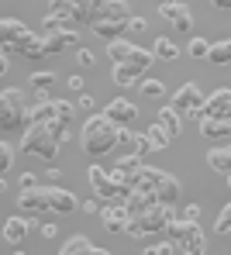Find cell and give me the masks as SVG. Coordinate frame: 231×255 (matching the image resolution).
Here are the masks:
<instances>
[{
  "instance_id": "6da1fadb",
  "label": "cell",
  "mask_w": 231,
  "mask_h": 255,
  "mask_svg": "<svg viewBox=\"0 0 231 255\" xmlns=\"http://www.w3.org/2000/svg\"><path fill=\"white\" fill-rule=\"evenodd\" d=\"M117 134H121V128H114L104 114H93L90 121L83 125V134H80L83 152L87 155H107V152H114L117 148Z\"/></svg>"
},
{
  "instance_id": "7a4b0ae2",
  "label": "cell",
  "mask_w": 231,
  "mask_h": 255,
  "mask_svg": "<svg viewBox=\"0 0 231 255\" xmlns=\"http://www.w3.org/2000/svg\"><path fill=\"white\" fill-rule=\"evenodd\" d=\"M176 221V211L169 207V204H155L148 214H141V217H135L131 224H128V235L131 238H138V242H145V238H152V235H166V228Z\"/></svg>"
},
{
  "instance_id": "3957f363",
  "label": "cell",
  "mask_w": 231,
  "mask_h": 255,
  "mask_svg": "<svg viewBox=\"0 0 231 255\" xmlns=\"http://www.w3.org/2000/svg\"><path fill=\"white\" fill-rule=\"evenodd\" d=\"M138 190H141V193H148V197H155L159 204H169V207L180 200V179L169 176L166 169H141Z\"/></svg>"
},
{
  "instance_id": "277c9868",
  "label": "cell",
  "mask_w": 231,
  "mask_h": 255,
  "mask_svg": "<svg viewBox=\"0 0 231 255\" xmlns=\"http://www.w3.org/2000/svg\"><path fill=\"white\" fill-rule=\"evenodd\" d=\"M28 104H24V90L17 86H7L0 93V128L3 131H17V128L28 125Z\"/></svg>"
},
{
  "instance_id": "5b68a950",
  "label": "cell",
  "mask_w": 231,
  "mask_h": 255,
  "mask_svg": "<svg viewBox=\"0 0 231 255\" xmlns=\"http://www.w3.org/2000/svg\"><path fill=\"white\" fill-rule=\"evenodd\" d=\"M59 145H62V141L52 134V128H48V125H28V128H24L21 148H24L28 155H38V159L52 162V159L59 155Z\"/></svg>"
},
{
  "instance_id": "8992f818",
  "label": "cell",
  "mask_w": 231,
  "mask_h": 255,
  "mask_svg": "<svg viewBox=\"0 0 231 255\" xmlns=\"http://www.w3.org/2000/svg\"><path fill=\"white\" fill-rule=\"evenodd\" d=\"M166 235H169V242H176L180 245V255H204L207 252V235L193 224V221H173L169 228H166Z\"/></svg>"
},
{
  "instance_id": "52a82bcc",
  "label": "cell",
  "mask_w": 231,
  "mask_h": 255,
  "mask_svg": "<svg viewBox=\"0 0 231 255\" xmlns=\"http://www.w3.org/2000/svg\"><path fill=\"white\" fill-rule=\"evenodd\" d=\"M38 35L35 31H28L24 28V21H17V17H3L0 21V42H3V52L7 48H14V52H21L24 55V48L35 42Z\"/></svg>"
},
{
  "instance_id": "ba28073f",
  "label": "cell",
  "mask_w": 231,
  "mask_h": 255,
  "mask_svg": "<svg viewBox=\"0 0 231 255\" xmlns=\"http://www.w3.org/2000/svg\"><path fill=\"white\" fill-rule=\"evenodd\" d=\"M141 169H145V166H141L138 155H121V159H117V166L111 169L114 183L121 186V193H124V197H128L131 190H138V183H141Z\"/></svg>"
},
{
  "instance_id": "9c48e42d",
  "label": "cell",
  "mask_w": 231,
  "mask_h": 255,
  "mask_svg": "<svg viewBox=\"0 0 231 255\" xmlns=\"http://www.w3.org/2000/svg\"><path fill=\"white\" fill-rule=\"evenodd\" d=\"M87 179H90L93 193H97L100 200H107V204H124V200H128V197L121 193V186L114 183V176H111L107 169H100V166H90Z\"/></svg>"
},
{
  "instance_id": "30bf717a",
  "label": "cell",
  "mask_w": 231,
  "mask_h": 255,
  "mask_svg": "<svg viewBox=\"0 0 231 255\" xmlns=\"http://www.w3.org/2000/svg\"><path fill=\"white\" fill-rule=\"evenodd\" d=\"M204 100H207V97L200 93L197 83H183L176 93H173V111H176V114H200Z\"/></svg>"
},
{
  "instance_id": "8fae6325",
  "label": "cell",
  "mask_w": 231,
  "mask_h": 255,
  "mask_svg": "<svg viewBox=\"0 0 231 255\" xmlns=\"http://www.w3.org/2000/svg\"><path fill=\"white\" fill-rule=\"evenodd\" d=\"M200 121L204 118H221V121H231V90L228 86H221V90H214L207 100H204V107H200V114H197Z\"/></svg>"
},
{
  "instance_id": "7c38bea8",
  "label": "cell",
  "mask_w": 231,
  "mask_h": 255,
  "mask_svg": "<svg viewBox=\"0 0 231 255\" xmlns=\"http://www.w3.org/2000/svg\"><path fill=\"white\" fill-rule=\"evenodd\" d=\"M104 118L111 121L114 128H128L135 118H138V107L131 104V100H124V97H117V100H111L107 107H104Z\"/></svg>"
},
{
  "instance_id": "4fadbf2b",
  "label": "cell",
  "mask_w": 231,
  "mask_h": 255,
  "mask_svg": "<svg viewBox=\"0 0 231 255\" xmlns=\"http://www.w3.org/2000/svg\"><path fill=\"white\" fill-rule=\"evenodd\" d=\"M159 14L169 21V24H176L180 31H193V17H190V7L186 3H180V0H166L162 7H159Z\"/></svg>"
},
{
  "instance_id": "5bb4252c",
  "label": "cell",
  "mask_w": 231,
  "mask_h": 255,
  "mask_svg": "<svg viewBox=\"0 0 231 255\" xmlns=\"http://www.w3.org/2000/svg\"><path fill=\"white\" fill-rule=\"evenodd\" d=\"M100 221H104V228L111 231V235H121V231H128V224H131V214L124 204H107L104 214H100Z\"/></svg>"
},
{
  "instance_id": "9a60e30c",
  "label": "cell",
  "mask_w": 231,
  "mask_h": 255,
  "mask_svg": "<svg viewBox=\"0 0 231 255\" xmlns=\"http://www.w3.org/2000/svg\"><path fill=\"white\" fill-rule=\"evenodd\" d=\"M17 204H21V211H24V214H35V217H42L45 211H52V204H48V190H24Z\"/></svg>"
},
{
  "instance_id": "2e32d148",
  "label": "cell",
  "mask_w": 231,
  "mask_h": 255,
  "mask_svg": "<svg viewBox=\"0 0 231 255\" xmlns=\"http://www.w3.org/2000/svg\"><path fill=\"white\" fill-rule=\"evenodd\" d=\"M48 190V204L55 214H73L76 207H83V200H76L69 190H59V186H45Z\"/></svg>"
},
{
  "instance_id": "e0dca14e",
  "label": "cell",
  "mask_w": 231,
  "mask_h": 255,
  "mask_svg": "<svg viewBox=\"0 0 231 255\" xmlns=\"http://www.w3.org/2000/svg\"><path fill=\"white\" fill-rule=\"evenodd\" d=\"M59 121V100H38L28 114V125H55Z\"/></svg>"
},
{
  "instance_id": "ac0fdd59",
  "label": "cell",
  "mask_w": 231,
  "mask_h": 255,
  "mask_svg": "<svg viewBox=\"0 0 231 255\" xmlns=\"http://www.w3.org/2000/svg\"><path fill=\"white\" fill-rule=\"evenodd\" d=\"M97 21H131V7H128L124 0H104ZM97 21H93V24H97Z\"/></svg>"
},
{
  "instance_id": "d6986e66",
  "label": "cell",
  "mask_w": 231,
  "mask_h": 255,
  "mask_svg": "<svg viewBox=\"0 0 231 255\" xmlns=\"http://www.w3.org/2000/svg\"><path fill=\"white\" fill-rule=\"evenodd\" d=\"M80 35L76 31H59V35H45V55H59L66 48H76Z\"/></svg>"
},
{
  "instance_id": "ffe728a7",
  "label": "cell",
  "mask_w": 231,
  "mask_h": 255,
  "mask_svg": "<svg viewBox=\"0 0 231 255\" xmlns=\"http://www.w3.org/2000/svg\"><path fill=\"white\" fill-rule=\"evenodd\" d=\"M155 204H159V200H155V197H148V193H141V190H131V193H128V200H124V207H128V214H131V221L141 217V214H148Z\"/></svg>"
},
{
  "instance_id": "44dd1931",
  "label": "cell",
  "mask_w": 231,
  "mask_h": 255,
  "mask_svg": "<svg viewBox=\"0 0 231 255\" xmlns=\"http://www.w3.org/2000/svg\"><path fill=\"white\" fill-rule=\"evenodd\" d=\"M28 221L24 217H7L3 221V238H7V245H17V242H24V235H28Z\"/></svg>"
},
{
  "instance_id": "7402d4cb",
  "label": "cell",
  "mask_w": 231,
  "mask_h": 255,
  "mask_svg": "<svg viewBox=\"0 0 231 255\" xmlns=\"http://www.w3.org/2000/svg\"><path fill=\"white\" fill-rule=\"evenodd\" d=\"M200 134H204V138H214V141H218V138H228V134H231V121L204 118V121H200Z\"/></svg>"
},
{
  "instance_id": "603a6c76",
  "label": "cell",
  "mask_w": 231,
  "mask_h": 255,
  "mask_svg": "<svg viewBox=\"0 0 231 255\" xmlns=\"http://www.w3.org/2000/svg\"><path fill=\"white\" fill-rule=\"evenodd\" d=\"M135 48H138V45L121 42V38H117V42L107 45V55H111V62H114V66H128V62H131V55H135Z\"/></svg>"
},
{
  "instance_id": "cb8c5ba5",
  "label": "cell",
  "mask_w": 231,
  "mask_h": 255,
  "mask_svg": "<svg viewBox=\"0 0 231 255\" xmlns=\"http://www.w3.org/2000/svg\"><path fill=\"white\" fill-rule=\"evenodd\" d=\"M155 121H159V125L166 128V134H169V138H176V134H183V121H180V114H176L173 107H162Z\"/></svg>"
},
{
  "instance_id": "d4e9b609",
  "label": "cell",
  "mask_w": 231,
  "mask_h": 255,
  "mask_svg": "<svg viewBox=\"0 0 231 255\" xmlns=\"http://www.w3.org/2000/svg\"><path fill=\"white\" fill-rule=\"evenodd\" d=\"M128 24H131V21H97V24H93V31H97L100 38L117 42V35H124V31H128Z\"/></svg>"
},
{
  "instance_id": "484cf974",
  "label": "cell",
  "mask_w": 231,
  "mask_h": 255,
  "mask_svg": "<svg viewBox=\"0 0 231 255\" xmlns=\"http://www.w3.org/2000/svg\"><path fill=\"white\" fill-rule=\"evenodd\" d=\"M97 14H100V3H93V0H80L76 10H73V21H76V24H90V28H93Z\"/></svg>"
},
{
  "instance_id": "4316f807",
  "label": "cell",
  "mask_w": 231,
  "mask_h": 255,
  "mask_svg": "<svg viewBox=\"0 0 231 255\" xmlns=\"http://www.w3.org/2000/svg\"><path fill=\"white\" fill-rule=\"evenodd\" d=\"M28 86L38 93V100H45V93L55 86V73H48V69L45 73H31V76H28Z\"/></svg>"
},
{
  "instance_id": "83f0119b",
  "label": "cell",
  "mask_w": 231,
  "mask_h": 255,
  "mask_svg": "<svg viewBox=\"0 0 231 255\" xmlns=\"http://www.w3.org/2000/svg\"><path fill=\"white\" fill-rule=\"evenodd\" d=\"M207 62H214V66H231V38L211 45V52H207Z\"/></svg>"
},
{
  "instance_id": "f1b7e54d",
  "label": "cell",
  "mask_w": 231,
  "mask_h": 255,
  "mask_svg": "<svg viewBox=\"0 0 231 255\" xmlns=\"http://www.w3.org/2000/svg\"><path fill=\"white\" fill-rule=\"evenodd\" d=\"M97 249L90 245V238H83V235H76V238H69L62 249H59V255H93Z\"/></svg>"
},
{
  "instance_id": "f546056e",
  "label": "cell",
  "mask_w": 231,
  "mask_h": 255,
  "mask_svg": "<svg viewBox=\"0 0 231 255\" xmlns=\"http://www.w3.org/2000/svg\"><path fill=\"white\" fill-rule=\"evenodd\" d=\"M207 166L225 172V176H231V148H214V152L207 155Z\"/></svg>"
},
{
  "instance_id": "4dcf8cb0",
  "label": "cell",
  "mask_w": 231,
  "mask_h": 255,
  "mask_svg": "<svg viewBox=\"0 0 231 255\" xmlns=\"http://www.w3.org/2000/svg\"><path fill=\"white\" fill-rule=\"evenodd\" d=\"M155 59H162V62H176L180 59V48H176V42L173 38H155Z\"/></svg>"
},
{
  "instance_id": "1f68e13d",
  "label": "cell",
  "mask_w": 231,
  "mask_h": 255,
  "mask_svg": "<svg viewBox=\"0 0 231 255\" xmlns=\"http://www.w3.org/2000/svg\"><path fill=\"white\" fill-rule=\"evenodd\" d=\"M73 24H76V21H69V17H55V14H45V21H42L45 35H59V31H76Z\"/></svg>"
},
{
  "instance_id": "d6a6232c",
  "label": "cell",
  "mask_w": 231,
  "mask_h": 255,
  "mask_svg": "<svg viewBox=\"0 0 231 255\" xmlns=\"http://www.w3.org/2000/svg\"><path fill=\"white\" fill-rule=\"evenodd\" d=\"M111 76H114V83H117V86H131V83H138V80H141V73L135 69V66H114Z\"/></svg>"
},
{
  "instance_id": "836d02e7",
  "label": "cell",
  "mask_w": 231,
  "mask_h": 255,
  "mask_svg": "<svg viewBox=\"0 0 231 255\" xmlns=\"http://www.w3.org/2000/svg\"><path fill=\"white\" fill-rule=\"evenodd\" d=\"M152 62H155V52H148V48H135V55H131V62H128V66H135L141 76H145V69H148Z\"/></svg>"
},
{
  "instance_id": "e575fe53",
  "label": "cell",
  "mask_w": 231,
  "mask_h": 255,
  "mask_svg": "<svg viewBox=\"0 0 231 255\" xmlns=\"http://www.w3.org/2000/svg\"><path fill=\"white\" fill-rule=\"evenodd\" d=\"M148 138H152V145H155V152H162V148L169 145V134H166V128L159 125V121H155V125L148 128Z\"/></svg>"
},
{
  "instance_id": "d590c367",
  "label": "cell",
  "mask_w": 231,
  "mask_h": 255,
  "mask_svg": "<svg viewBox=\"0 0 231 255\" xmlns=\"http://www.w3.org/2000/svg\"><path fill=\"white\" fill-rule=\"evenodd\" d=\"M73 10H76V3H69V0H52L48 3V14H55V17H69L73 21Z\"/></svg>"
},
{
  "instance_id": "8d00e7d4",
  "label": "cell",
  "mask_w": 231,
  "mask_h": 255,
  "mask_svg": "<svg viewBox=\"0 0 231 255\" xmlns=\"http://www.w3.org/2000/svg\"><path fill=\"white\" fill-rule=\"evenodd\" d=\"M135 141H138V134H131L128 128H121V134H117V148H124V155H135Z\"/></svg>"
},
{
  "instance_id": "74e56055",
  "label": "cell",
  "mask_w": 231,
  "mask_h": 255,
  "mask_svg": "<svg viewBox=\"0 0 231 255\" xmlns=\"http://www.w3.org/2000/svg\"><path fill=\"white\" fill-rule=\"evenodd\" d=\"M141 93L152 97V100H159L166 93V86H162V80H141Z\"/></svg>"
},
{
  "instance_id": "f35d334b",
  "label": "cell",
  "mask_w": 231,
  "mask_h": 255,
  "mask_svg": "<svg viewBox=\"0 0 231 255\" xmlns=\"http://www.w3.org/2000/svg\"><path fill=\"white\" fill-rule=\"evenodd\" d=\"M214 231L218 235H231V204L225 207V211L218 214V221H214Z\"/></svg>"
},
{
  "instance_id": "ab89813d",
  "label": "cell",
  "mask_w": 231,
  "mask_h": 255,
  "mask_svg": "<svg viewBox=\"0 0 231 255\" xmlns=\"http://www.w3.org/2000/svg\"><path fill=\"white\" fill-rule=\"evenodd\" d=\"M152 152H155L152 138H148V134H138V141H135V155H138V159H145V155H152Z\"/></svg>"
},
{
  "instance_id": "60d3db41",
  "label": "cell",
  "mask_w": 231,
  "mask_h": 255,
  "mask_svg": "<svg viewBox=\"0 0 231 255\" xmlns=\"http://www.w3.org/2000/svg\"><path fill=\"white\" fill-rule=\"evenodd\" d=\"M186 52H190V55H193V59H207V52H211V45L204 42V38H193V42H190V48H186Z\"/></svg>"
},
{
  "instance_id": "b9f144b4",
  "label": "cell",
  "mask_w": 231,
  "mask_h": 255,
  "mask_svg": "<svg viewBox=\"0 0 231 255\" xmlns=\"http://www.w3.org/2000/svg\"><path fill=\"white\" fill-rule=\"evenodd\" d=\"M145 255H176V242H159V245H148Z\"/></svg>"
},
{
  "instance_id": "7bdbcfd3",
  "label": "cell",
  "mask_w": 231,
  "mask_h": 255,
  "mask_svg": "<svg viewBox=\"0 0 231 255\" xmlns=\"http://www.w3.org/2000/svg\"><path fill=\"white\" fill-rule=\"evenodd\" d=\"M24 190H42V179H38L35 172H24V176H21V193H24Z\"/></svg>"
},
{
  "instance_id": "ee69618b",
  "label": "cell",
  "mask_w": 231,
  "mask_h": 255,
  "mask_svg": "<svg viewBox=\"0 0 231 255\" xmlns=\"http://www.w3.org/2000/svg\"><path fill=\"white\" fill-rule=\"evenodd\" d=\"M10 159H14V152H10V145L3 141V145H0V169H3V172L10 169Z\"/></svg>"
},
{
  "instance_id": "f6af8a7d",
  "label": "cell",
  "mask_w": 231,
  "mask_h": 255,
  "mask_svg": "<svg viewBox=\"0 0 231 255\" xmlns=\"http://www.w3.org/2000/svg\"><path fill=\"white\" fill-rule=\"evenodd\" d=\"M59 121H66V125L73 121V104L69 100H59Z\"/></svg>"
},
{
  "instance_id": "bcb514c9",
  "label": "cell",
  "mask_w": 231,
  "mask_h": 255,
  "mask_svg": "<svg viewBox=\"0 0 231 255\" xmlns=\"http://www.w3.org/2000/svg\"><path fill=\"white\" fill-rule=\"evenodd\" d=\"M83 211H87V214H104V200H100V197H93V200H83Z\"/></svg>"
},
{
  "instance_id": "7dc6e473",
  "label": "cell",
  "mask_w": 231,
  "mask_h": 255,
  "mask_svg": "<svg viewBox=\"0 0 231 255\" xmlns=\"http://www.w3.org/2000/svg\"><path fill=\"white\" fill-rule=\"evenodd\" d=\"M197 217H200V207H197V204H186V211H183L180 221H193V224H197Z\"/></svg>"
},
{
  "instance_id": "c3c4849f",
  "label": "cell",
  "mask_w": 231,
  "mask_h": 255,
  "mask_svg": "<svg viewBox=\"0 0 231 255\" xmlns=\"http://www.w3.org/2000/svg\"><path fill=\"white\" fill-rule=\"evenodd\" d=\"M76 59H80V66H90V62H93V52L80 48V52H76Z\"/></svg>"
},
{
  "instance_id": "681fc988",
  "label": "cell",
  "mask_w": 231,
  "mask_h": 255,
  "mask_svg": "<svg viewBox=\"0 0 231 255\" xmlns=\"http://www.w3.org/2000/svg\"><path fill=\"white\" fill-rule=\"evenodd\" d=\"M69 90H73V93H83V80H80V76H69Z\"/></svg>"
},
{
  "instance_id": "f907efd6",
  "label": "cell",
  "mask_w": 231,
  "mask_h": 255,
  "mask_svg": "<svg viewBox=\"0 0 231 255\" xmlns=\"http://www.w3.org/2000/svg\"><path fill=\"white\" fill-rule=\"evenodd\" d=\"M128 31H145V21H141V17H131V24H128Z\"/></svg>"
},
{
  "instance_id": "816d5d0a",
  "label": "cell",
  "mask_w": 231,
  "mask_h": 255,
  "mask_svg": "<svg viewBox=\"0 0 231 255\" xmlns=\"http://www.w3.org/2000/svg\"><path fill=\"white\" fill-rule=\"evenodd\" d=\"M42 235H45V238H55V235H59V228H55V224H45V228H42Z\"/></svg>"
},
{
  "instance_id": "f5cc1de1",
  "label": "cell",
  "mask_w": 231,
  "mask_h": 255,
  "mask_svg": "<svg viewBox=\"0 0 231 255\" xmlns=\"http://www.w3.org/2000/svg\"><path fill=\"white\" fill-rule=\"evenodd\" d=\"M93 255H111V252H107V249H97V252H93Z\"/></svg>"
},
{
  "instance_id": "db71d44e",
  "label": "cell",
  "mask_w": 231,
  "mask_h": 255,
  "mask_svg": "<svg viewBox=\"0 0 231 255\" xmlns=\"http://www.w3.org/2000/svg\"><path fill=\"white\" fill-rule=\"evenodd\" d=\"M228 186H231V176H228Z\"/></svg>"
},
{
  "instance_id": "11a10c76",
  "label": "cell",
  "mask_w": 231,
  "mask_h": 255,
  "mask_svg": "<svg viewBox=\"0 0 231 255\" xmlns=\"http://www.w3.org/2000/svg\"><path fill=\"white\" fill-rule=\"evenodd\" d=\"M14 255H24V252H14Z\"/></svg>"
}]
</instances>
